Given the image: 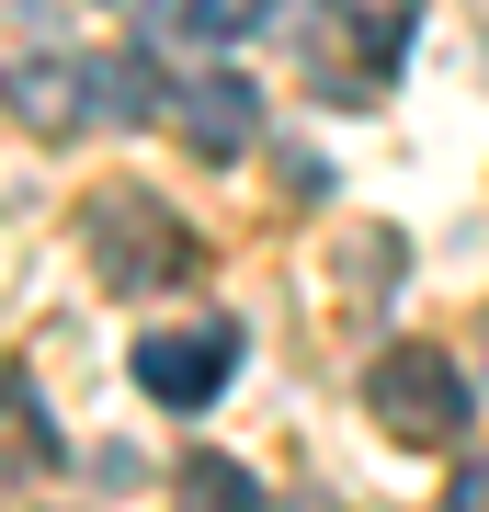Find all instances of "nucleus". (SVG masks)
Here are the masks:
<instances>
[{"mask_svg":"<svg viewBox=\"0 0 489 512\" xmlns=\"http://www.w3.org/2000/svg\"><path fill=\"white\" fill-rule=\"evenodd\" d=\"M80 251H91V274L126 285V296H137V285H171V274H194V262H205V251H194V228H182L148 183H103V194H91Z\"/></svg>","mask_w":489,"mask_h":512,"instance_id":"obj_1","label":"nucleus"},{"mask_svg":"<svg viewBox=\"0 0 489 512\" xmlns=\"http://www.w3.org/2000/svg\"><path fill=\"white\" fill-rule=\"evenodd\" d=\"M364 410H376L399 444H455L467 433V376H455V353L399 342V353H376V376H364Z\"/></svg>","mask_w":489,"mask_h":512,"instance_id":"obj_2","label":"nucleus"},{"mask_svg":"<svg viewBox=\"0 0 489 512\" xmlns=\"http://www.w3.org/2000/svg\"><path fill=\"white\" fill-rule=\"evenodd\" d=\"M228 376H239V330H228V319H205V330H148V342H137V387H148L160 410L228 399Z\"/></svg>","mask_w":489,"mask_h":512,"instance_id":"obj_3","label":"nucleus"},{"mask_svg":"<svg viewBox=\"0 0 489 512\" xmlns=\"http://www.w3.org/2000/svg\"><path fill=\"white\" fill-rule=\"evenodd\" d=\"M171 114H182V137H194L205 160H228V148H251L262 92H251L239 69H205V80H171Z\"/></svg>","mask_w":489,"mask_h":512,"instance_id":"obj_4","label":"nucleus"},{"mask_svg":"<svg viewBox=\"0 0 489 512\" xmlns=\"http://www.w3.org/2000/svg\"><path fill=\"white\" fill-rule=\"evenodd\" d=\"M330 23L353 35V69H364V92H376V80H399V57L421 35V0H330Z\"/></svg>","mask_w":489,"mask_h":512,"instance_id":"obj_5","label":"nucleus"},{"mask_svg":"<svg viewBox=\"0 0 489 512\" xmlns=\"http://www.w3.org/2000/svg\"><path fill=\"white\" fill-rule=\"evenodd\" d=\"M57 467V433H46V399L23 365H0V478H46Z\"/></svg>","mask_w":489,"mask_h":512,"instance_id":"obj_6","label":"nucleus"},{"mask_svg":"<svg viewBox=\"0 0 489 512\" xmlns=\"http://www.w3.org/2000/svg\"><path fill=\"white\" fill-rule=\"evenodd\" d=\"M160 92L171 80H148V57H80V103L103 114V126H148Z\"/></svg>","mask_w":489,"mask_h":512,"instance_id":"obj_7","label":"nucleus"},{"mask_svg":"<svg viewBox=\"0 0 489 512\" xmlns=\"http://www.w3.org/2000/svg\"><path fill=\"white\" fill-rule=\"evenodd\" d=\"M12 103H23V126H35V137H69L80 114H91V103H80V69H23Z\"/></svg>","mask_w":489,"mask_h":512,"instance_id":"obj_8","label":"nucleus"},{"mask_svg":"<svg viewBox=\"0 0 489 512\" xmlns=\"http://www.w3.org/2000/svg\"><path fill=\"white\" fill-rule=\"evenodd\" d=\"M273 23V0H182V35H205V46H251Z\"/></svg>","mask_w":489,"mask_h":512,"instance_id":"obj_9","label":"nucleus"},{"mask_svg":"<svg viewBox=\"0 0 489 512\" xmlns=\"http://www.w3.org/2000/svg\"><path fill=\"white\" fill-rule=\"evenodd\" d=\"M182 490H194L205 512H262V478L228 467V456H194V467H182Z\"/></svg>","mask_w":489,"mask_h":512,"instance_id":"obj_10","label":"nucleus"},{"mask_svg":"<svg viewBox=\"0 0 489 512\" xmlns=\"http://www.w3.org/2000/svg\"><path fill=\"white\" fill-rule=\"evenodd\" d=\"M444 512H489V456H455V478H444Z\"/></svg>","mask_w":489,"mask_h":512,"instance_id":"obj_11","label":"nucleus"}]
</instances>
